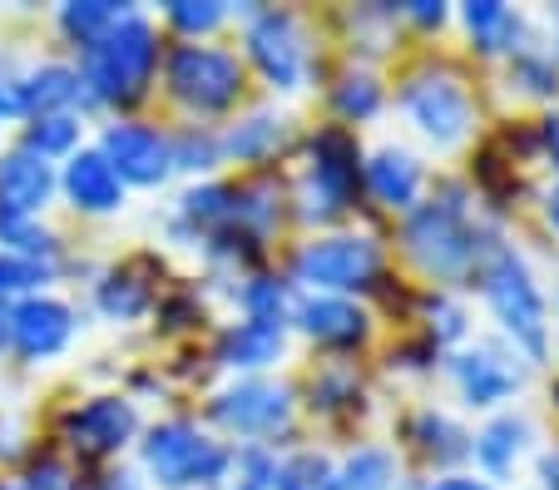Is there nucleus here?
I'll return each mask as SVG.
<instances>
[{"label": "nucleus", "mask_w": 559, "mask_h": 490, "mask_svg": "<svg viewBox=\"0 0 559 490\" xmlns=\"http://www.w3.org/2000/svg\"><path fill=\"white\" fill-rule=\"evenodd\" d=\"M475 267H480V288H486V302H490V312L500 318V327L515 337V347L525 357L545 362V352H549V312H545V298H539L530 267L520 263V253L515 248H506V243H480Z\"/></svg>", "instance_id": "f257e3e1"}, {"label": "nucleus", "mask_w": 559, "mask_h": 490, "mask_svg": "<svg viewBox=\"0 0 559 490\" xmlns=\"http://www.w3.org/2000/svg\"><path fill=\"white\" fill-rule=\"evenodd\" d=\"M158 64V35L144 15H124L105 40H95L85 50V95L99 99V105H134L144 99L148 80H154Z\"/></svg>", "instance_id": "f03ea898"}, {"label": "nucleus", "mask_w": 559, "mask_h": 490, "mask_svg": "<svg viewBox=\"0 0 559 490\" xmlns=\"http://www.w3.org/2000/svg\"><path fill=\"white\" fill-rule=\"evenodd\" d=\"M228 456L233 451H223L218 441H209L189 421H164V427H154L144 437V466L164 490L213 486L228 470Z\"/></svg>", "instance_id": "7ed1b4c3"}, {"label": "nucleus", "mask_w": 559, "mask_h": 490, "mask_svg": "<svg viewBox=\"0 0 559 490\" xmlns=\"http://www.w3.org/2000/svg\"><path fill=\"white\" fill-rule=\"evenodd\" d=\"M406 248L431 277H455L480 258V243L471 234V218L455 199H431L412 208L406 218Z\"/></svg>", "instance_id": "20e7f679"}, {"label": "nucleus", "mask_w": 559, "mask_h": 490, "mask_svg": "<svg viewBox=\"0 0 559 490\" xmlns=\"http://www.w3.org/2000/svg\"><path fill=\"white\" fill-rule=\"evenodd\" d=\"M169 89L199 115H218L243 89V64L238 55L213 50V45H179L169 55Z\"/></svg>", "instance_id": "39448f33"}, {"label": "nucleus", "mask_w": 559, "mask_h": 490, "mask_svg": "<svg viewBox=\"0 0 559 490\" xmlns=\"http://www.w3.org/2000/svg\"><path fill=\"white\" fill-rule=\"evenodd\" d=\"M402 109L412 115V124L421 129L431 144H461L475 124V105L471 89L451 75V70H421V75L406 80L402 89Z\"/></svg>", "instance_id": "423d86ee"}, {"label": "nucleus", "mask_w": 559, "mask_h": 490, "mask_svg": "<svg viewBox=\"0 0 559 490\" xmlns=\"http://www.w3.org/2000/svg\"><path fill=\"white\" fill-rule=\"evenodd\" d=\"M381 267V253L371 238L361 234H332V238H317V243H307L302 253H297V267L293 277L302 283V288L312 292H352V288H367L371 277H377Z\"/></svg>", "instance_id": "0eeeda50"}, {"label": "nucleus", "mask_w": 559, "mask_h": 490, "mask_svg": "<svg viewBox=\"0 0 559 490\" xmlns=\"http://www.w3.org/2000/svg\"><path fill=\"white\" fill-rule=\"evenodd\" d=\"M248 60L263 70V80L273 89H297L307 75V40L302 25L287 11H258L248 21Z\"/></svg>", "instance_id": "6e6552de"}, {"label": "nucleus", "mask_w": 559, "mask_h": 490, "mask_svg": "<svg viewBox=\"0 0 559 490\" xmlns=\"http://www.w3.org/2000/svg\"><path fill=\"white\" fill-rule=\"evenodd\" d=\"M74 337V312L64 308L60 298H21L5 312V342L15 347V357L25 362H50L70 347Z\"/></svg>", "instance_id": "1a4fd4ad"}, {"label": "nucleus", "mask_w": 559, "mask_h": 490, "mask_svg": "<svg viewBox=\"0 0 559 490\" xmlns=\"http://www.w3.org/2000/svg\"><path fill=\"white\" fill-rule=\"evenodd\" d=\"M99 154L109 159V169L124 183H139V189H154L174 174V139H164L148 124H109L105 139H99Z\"/></svg>", "instance_id": "9d476101"}, {"label": "nucleus", "mask_w": 559, "mask_h": 490, "mask_svg": "<svg viewBox=\"0 0 559 490\" xmlns=\"http://www.w3.org/2000/svg\"><path fill=\"white\" fill-rule=\"evenodd\" d=\"M213 416H218V427H228L233 437H273V431L287 427V416H293V392L277 382L248 377V382L213 396Z\"/></svg>", "instance_id": "9b49d317"}, {"label": "nucleus", "mask_w": 559, "mask_h": 490, "mask_svg": "<svg viewBox=\"0 0 559 490\" xmlns=\"http://www.w3.org/2000/svg\"><path fill=\"white\" fill-rule=\"evenodd\" d=\"M55 189H60V179H55L50 159L21 150V144L0 154V214L40 218V208L55 199Z\"/></svg>", "instance_id": "f8f14e48"}, {"label": "nucleus", "mask_w": 559, "mask_h": 490, "mask_svg": "<svg viewBox=\"0 0 559 490\" xmlns=\"http://www.w3.org/2000/svg\"><path fill=\"white\" fill-rule=\"evenodd\" d=\"M60 189L80 214H115L119 203H124V179L109 169V159L99 150H74L64 159Z\"/></svg>", "instance_id": "ddd939ff"}, {"label": "nucleus", "mask_w": 559, "mask_h": 490, "mask_svg": "<svg viewBox=\"0 0 559 490\" xmlns=\"http://www.w3.org/2000/svg\"><path fill=\"white\" fill-rule=\"evenodd\" d=\"M134 427H139V416L124 396H95V402H85L70 421H64V431H70L74 446L95 451V456H109V451L129 446Z\"/></svg>", "instance_id": "4468645a"}, {"label": "nucleus", "mask_w": 559, "mask_h": 490, "mask_svg": "<svg viewBox=\"0 0 559 490\" xmlns=\"http://www.w3.org/2000/svg\"><path fill=\"white\" fill-rule=\"evenodd\" d=\"M352 189H357V144L342 129L317 134L312 144V199H322V214L347 208Z\"/></svg>", "instance_id": "2eb2a0df"}, {"label": "nucleus", "mask_w": 559, "mask_h": 490, "mask_svg": "<svg viewBox=\"0 0 559 490\" xmlns=\"http://www.w3.org/2000/svg\"><path fill=\"white\" fill-rule=\"evenodd\" d=\"M455 382H461V396L471 406H500L510 392H520V367L510 362V352L500 347H475V352H461L451 362Z\"/></svg>", "instance_id": "dca6fc26"}, {"label": "nucleus", "mask_w": 559, "mask_h": 490, "mask_svg": "<svg viewBox=\"0 0 559 490\" xmlns=\"http://www.w3.org/2000/svg\"><path fill=\"white\" fill-rule=\"evenodd\" d=\"M297 327L312 342H328V347H352V342L367 337V312L347 298H332V292H307L293 308Z\"/></svg>", "instance_id": "f3484780"}, {"label": "nucleus", "mask_w": 559, "mask_h": 490, "mask_svg": "<svg viewBox=\"0 0 559 490\" xmlns=\"http://www.w3.org/2000/svg\"><path fill=\"white\" fill-rule=\"evenodd\" d=\"M283 357V327L273 322H238L218 337V362L233 372H258V367H273Z\"/></svg>", "instance_id": "a211bd4d"}, {"label": "nucleus", "mask_w": 559, "mask_h": 490, "mask_svg": "<svg viewBox=\"0 0 559 490\" xmlns=\"http://www.w3.org/2000/svg\"><path fill=\"white\" fill-rule=\"evenodd\" d=\"M367 189L377 193L386 208H416L421 193V169L406 150H377L367 159Z\"/></svg>", "instance_id": "6ab92c4d"}, {"label": "nucleus", "mask_w": 559, "mask_h": 490, "mask_svg": "<svg viewBox=\"0 0 559 490\" xmlns=\"http://www.w3.org/2000/svg\"><path fill=\"white\" fill-rule=\"evenodd\" d=\"M461 21H465V31H471V40L486 55L515 50V40H520V15L510 11V5H500V0H471L461 11Z\"/></svg>", "instance_id": "aec40b11"}, {"label": "nucleus", "mask_w": 559, "mask_h": 490, "mask_svg": "<svg viewBox=\"0 0 559 490\" xmlns=\"http://www.w3.org/2000/svg\"><path fill=\"white\" fill-rule=\"evenodd\" d=\"M525 441H530V421H525V416H496V421L475 437V461H480L490 476H506V470L520 461Z\"/></svg>", "instance_id": "412c9836"}, {"label": "nucleus", "mask_w": 559, "mask_h": 490, "mask_svg": "<svg viewBox=\"0 0 559 490\" xmlns=\"http://www.w3.org/2000/svg\"><path fill=\"white\" fill-rule=\"evenodd\" d=\"M124 5H115V0H70V5H60V31L70 35L74 45H95L105 40L109 31H115L119 21H124Z\"/></svg>", "instance_id": "4be33fe9"}, {"label": "nucleus", "mask_w": 559, "mask_h": 490, "mask_svg": "<svg viewBox=\"0 0 559 490\" xmlns=\"http://www.w3.org/2000/svg\"><path fill=\"white\" fill-rule=\"evenodd\" d=\"M74 144H80V119L74 115H50V119H31V129H25L21 150L40 154V159H70Z\"/></svg>", "instance_id": "5701e85b"}, {"label": "nucleus", "mask_w": 559, "mask_h": 490, "mask_svg": "<svg viewBox=\"0 0 559 490\" xmlns=\"http://www.w3.org/2000/svg\"><path fill=\"white\" fill-rule=\"evenodd\" d=\"M0 243L15 258H35V263H50L55 253V234L40 224V218H11L0 214Z\"/></svg>", "instance_id": "b1692460"}, {"label": "nucleus", "mask_w": 559, "mask_h": 490, "mask_svg": "<svg viewBox=\"0 0 559 490\" xmlns=\"http://www.w3.org/2000/svg\"><path fill=\"white\" fill-rule=\"evenodd\" d=\"M273 476H277V461L263 446H243L228 456V470H223L218 486L223 490H273Z\"/></svg>", "instance_id": "393cba45"}, {"label": "nucleus", "mask_w": 559, "mask_h": 490, "mask_svg": "<svg viewBox=\"0 0 559 490\" xmlns=\"http://www.w3.org/2000/svg\"><path fill=\"white\" fill-rule=\"evenodd\" d=\"M328 490H391V456L386 451H357L342 470H332Z\"/></svg>", "instance_id": "a878e982"}, {"label": "nucleus", "mask_w": 559, "mask_h": 490, "mask_svg": "<svg viewBox=\"0 0 559 490\" xmlns=\"http://www.w3.org/2000/svg\"><path fill=\"white\" fill-rule=\"evenodd\" d=\"M50 283V263H35V258H15L0 253V302L11 308V298H35V292Z\"/></svg>", "instance_id": "bb28decb"}, {"label": "nucleus", "mask_w": 559, "mask_h": 490, "mask_svg": "<svg viewBox=\"0 0 559 490\" xmlns=\"http://www.w3.org/2000/svg\"><path fill=\"white\" fill-rule=\"evenodd\" d=\"M277 139H283V119H273V115H253L248 124H238L228 139H223V150L238 154V159H263V154L273 150Z\"/></svg>", "instance_id": "cd10ccee"}, {"label": "nucleus", "mask_w": 559, "mask_h": 490, "mask_svg": "<svg viewBox=\"0 0 559 490\" xmlns=\"http://www.w3.org/2000/svg\"><path fill=\"white\" fill-rule=\"evenodd\" d=\"M332 480V466L317 451H297V456H287L283 466H277L273 476V490H328Z\"/></svg>", "instance_id": "c85d7f7f"}, {"label": "nucleus", "mask_w": 559, "mask_h": 490, "mask_svg": "<svg viewBox=\"0 0 559 490\" xmlns=\"http://www.w3.org/2000/svg\"><path fill=\"white\" fill-rule=\"evenodd\" d=\"M99 308H105L109 318H139V312L148 308V288L134 283L129 273H109L105 283H99Z\"/></svg>", "instance_id": "c756f323"}, {"label": "nucleus", "mask_w": 559, "mask_h": 490, "mask_svg": "<svg viewBox=\"0 0 559 490\" xmlns=\"http://www.w3.org/2000/svg\"><path fill=\"white\" fill-rule=\"evenodd\" d=\"M233 193L238 189H223V183H209V189H193L183 193V214L203 228H218V224H233Z\"/></svg>", "instance_id": "7c9ffc66"}, {"label": "nucleus", "mask_w": 559, "mask_h": 490, "mask_svg": "<svg viewBox=\"0 0 559 490\" xmlns=\"http://www.w3.org/2000/svg\"><path fill=\"white\" fill-rule=\"evenodd\" d=\"M332 99H337V109L347 119H371L381 109V85L367 75V70H352V75L337 85V95H332Z\"/></svg>", "instance_id": "2f4dec72"}, {"label": "nucleus", "mask_w": 559, "mask_h": 490, "mask_svg": "<svg viewBox=\"0 0 559 490\" xmlns=\"http://www.w3.org/2000/svg\"><path fill=\"white\" fill-rule=\"evenodd\" d=\"M416 437H421V446L431 451L436 461H455V456H465V451H471L461 431H455L445 416H436V411H421V416H416Z\"/></svg>", "instance_id": "473e14b6"}, {"label": "nucleus", "mask_w": 559, "mask_h": 490, "mask_svg": "<svg viewBox=\"0 0 559 490\" xmlns=\"http://www.w3.org/2000/svg\"><path fill=\"white\" fill-rule=\"evenodd\" d=\"M223 15H228L223 0H174L169 5V21L179 25L183 35H209L213 25H223Z\"/></svg>", "instance_id": "72a5a7b5"}, {"label": "nucleus", "mask_w": 559, "mask_h": 490, "mask_svg": "<svg viewBox=\"0 0 559 490\" xmlns=\"http://www.w3.org/2000/svg\"><path fill=\"white\" fill-rule=\"evenodd\" d=\"M243 302H248V318L253 322H273V327H283V312H287V288L283 283L258 277V283H248Z\"/></svg>", "instance_id": "f704fd0d"}, {"label": "nucleus", "mask_w": 559, "mask_h": 490, "mask_svg": "<svg viewBox=\"0 0 559 490\" xmlns=\"http://www.w3.org/2000/svg\"><path fill=\"white\" fill-rule=\"evenodd\" d=\"M515 85L520 89H530V95H555L559 89V70H555V60H545V55H535V50H520L515 55Z\"/></svg>", "instance_id": "c9c22d12"}, {"label": "nucleus", "mask_w": 559, "mask_h": 490, "mask_svg": "<svg viewBox=\"0 0 559 490\" xmlns=\"http://www.w3.org/2000/svg\"><path fill=\"white\" fill-rule=\"evenodd\" d=\"M209 164H218V144L209 134L174 139V169H209Z\"/></svg>", "instance_id": "e433bc0d"}, {"label": "nucleus", "mask_w": 559, "mask_h": 490, "mask_svg": "<svg viewBox=\"0 0 559 490\" xmlns=\"http://www.w3.org/2000/svg\"><path fill=\"white\" fill-rule=\"evenodd\" d=\"M406 15H412V21H421V25H441L445 21V5H441V0H412V5H406Z\"/></svg>", "instance_id": "4c0bfd02"}, {"label": "nucleus", "mask_w": 559, "mask_h": 490, "mask_svg": "<svg viewBox=\"0 0 559 490\" xmlns=\"http://www.w3.org/2000/svg\"><path fill=\"white\" fill-rule=\"evenodd\" d=\"M431 490H490V486L475 476H441V480H431Z\"/></svg>", "instance_id": "58836bf2"}, {"label": "nucleus", "mask_w": 559, "mask_h": 490, "mask_svg": "<svg viewBox=\"0 0 559 490\" xmlns=\"http://www.w3.org/2000/svg\"><path fill=\"white\" fill-rule=\"evenodd\" d=\"M539 476H545V490H559V456L539 461Z\"/></svg>", "instance_id": "ea45409f"}, {"label": "nucleus", "mask_w": 559, "mask_h": 490, "mask_svg": "<svg viewBox=\"0 0 559 490\" xmlns=\"http://www.w3.org/2000/svg\"><path fill=\"white\" fill-rule=\"evenodd\" d=\"M545 144H549V159L559 169V119H545Z\"/></svg>", "instance_id": "a19ab883"}, {"label": "nucleus", "mask_w": 559, "mask_h": 490, "mask_svg": "<svg viewBox=\"0 0 559 490\" xmlns=\"http://www.w3.org/2000/svg\"><path fill=\"white\" fill-rule=\"evenodd\" d=\"M545 208H549V224H555V228H559V189H555V193H549V203H545Z\"/></svg>", "instance_id": "79ce46f5"}, {"label": "nucleus", "mask_w": 559, "mask_h": 490, "mask_svg": "<svg viewBox=\"0 0 559 490\" xmlns=\"http://www.w3.org/2000/svg\"><path fill=\"white\" fill-rule=\"evenodd\" d=\"M0 119H5V115H0Z\"/></svg>", "instance_id": "37998d69"}]
</instances>
